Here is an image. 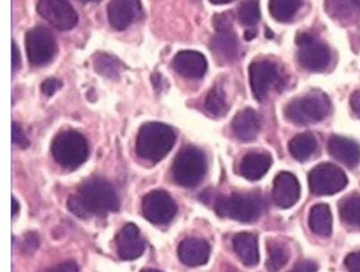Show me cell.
Instances as JSON below:
<instances>
[{"label":"cell","mask_w":360,"mask_h":272,"mask_svg":"<svg viewBox=\"0 0 360 272\" xmlns=\"http://www.w3.org/2000/svg\"><path fill=\"white\" fill-rule=\"evenodd\" d=\"M68 208L81 219L106 216L119 210L120 200L115 187L102 177L87 179L79 186L77 193L70 196Z\"/></svg>","instance_id":"1"},{"label":"cell","mask_w":360,"mask_h":272,"mask_svg":"<svg viewBox=\"0 0 360 272\" xmlns=\"http://www.w3.org/2000/svg\"><path fill=\"white\" fill-rule=\"evenodd\" d=\"M172 127L162 122H147L141 127L136 138V153L149 162L163 160L176 143Z\"/></svg>","instance_id":"2"},{"label":"cell","mask_w":360,"mask_h":272,"mask_svg":"<svg viewBox=\"0 0 360 272\" xmlns=\"http://www.w3.org/2000/svg\"><path fill=\"white\" fill-rule=\"evenodd\" d=\"M330 111V101L328 95L321 91H313L288 103L284 115L292 124L307 126L321 122Z\"/></svg>","instance_id":"3"},{"label":"cell","mask_w":360,"mask_h":272,"mask_svg":"<svg viewBox=\"0 0 360 272\" xmlns=\"http://www.w3.org/2000/svg\"><path fill=\"white\" fill-rule=\"evenodd\" d=\"M207 171V160L202 150L193 145L183 148L172 167V175L176 183L186 188L199 185Z\"/></svg>","instance_id":"4"},{"label":"cell","mask_w":360,"mask_h":272,"mask_svg":"<svg viewBox=\"0 0 360 272\" xmlns=\"http://www.w3.org/2000/svg\"><path fill=\"white\" fill-rule=\"evenodd\" d=\"M216 212L222 217L241 223H250L260 217L263 211L262 198L257 194H231L221 196L217 200Z\"/></svg>","instance_id":"5"},{"label":"cell","mask_w":360,"mask_h":272,"mask_svg":"<svg viewBox=\"0 0 360 272\" xmlns=\"http://www.w3.org/2000/svg\"><path fill=\"white\" fill-rule=\"evenodd\" d=\"M54 160L69 170H75L87 160L89 148L87 141L77 131L60 133L52 143Z\"/></svg>","instance_id":"6"},{"label":"cell","mask_w":360,"mask_h":272,"mask_svg":"<svg viewBox=\"0 0 360 272\" xmlns=\"http://www.w3.org/2000/svg\"><path fill=\"white\" fill-rule=\"evenodd\" d=\"M296 44L299 46V65L309 72H322L328 67L330 63V50L323 42L318 41L313 35L309 33L298 34Z\"/></svg>","instance_id":"7"},{"label":"cell","mask_w":360,"mask_h":272,"mask_svg":"<svg viewBox=\"0 0 360 272\" xmlns=\"http://www.w3.org/2000/svg\"><path fill=\"white\" fill-rule=\"evenodd\" d=\"M309 185L316 195H332L340 192L347 185V177L336 164L323 162L311 169Z\"/></svg>","instance_id":"8"},{"label":"cell","mask_w":360,"mask_h":272,"mask_svg":"<svg viewBox=\"0 0 360 272\" xmlns=\"http://www.w3.org/2000/svg\"><path fill=\"white\" fill-rule=\"evenodd\" d=\"M26 48L29 60L34 65L49 63L58 51L56 37L49 29L37 27L26 35Z\"/></svg>","instance_id":"9"},{"label":"cell","mask_w":360,"mask_h":272,"mask_svg":"<svg viewBox=\"0 0 360 272\" xmlns=\"http://www.w3.org/2000/svg\"><path fill=\"white\" fill-rule=\"evenodd\" d=\"M143 215L155 225H166L176 216L178 206L174 198L164 190H153L144 196Z\"/></svg>","instance_id":"10"},{"label":"cell","mask_w":360,"mask_h":272,"mask_svg":"<svg viewBox=\"0 0 360 272\" xmlns=\"http://www.w3.org/2000/svg\"><path fill=\"white\" fill-rule=\"evenodd\" d=\"M37 11L56 29L67 31L77 25L79 17L68 0H39Z\"/></svg>","instance_id":"11"},{"label":"cell","mask_w":360,"mask_h":272,"mask_svg":"<svg viewBox=\"0 0 360 272\" xmlns=\"http://www.w3.org/2000/svg\"><path fill=\"white\" fill-rule=\"evenodd\" d=\"M250 84L255 98L259 101L266 99L269 90L279 82V69L269 60H258L250 65Z\"/></svg>","instance_id":"12"},{"label":"cell","mask_w":360,"mask_h":272,"mask_svg":"<svg viewBox=\"0 0 360 272\" xmlns=\"http://www.w3.org/2000/svg\"><path fill=\"white\" fill-rule=\"evenodd\" d=\"M141 0H111L108 4V20L115 29H127L142 17Z\"/></svg>","instance_id":"13"},{"label":"cell","mask_w":360,"mask_h":272,"mask_svg":"<svg viewBox=\"0 0 360 272\" xmlns=\"http://www.w3.org/2000/svg\"><path fill=\"white\" fill-rule=\"evenodd\" d=\"M271 197L276 206L288 209L294 206L300 197V185L292 173L281 172L274 181Z\"/></svg>","instance_id":"14"},{"label":"cell","mask_w":360,"mask_h":272,"mask_svg":"<svg viewBox=\"0 0 360 272\" xmlns=\"http://www.w3.org/2000/svg\"><path fill=\"white\" fill-rule=\"evenodd\" d=\"M117 253L121 259L132 261L138 259L145 251V240L140 230L134 224H127L117 235Z\"/></svg>","instance_id":"15"},{"label":"cell","mask_w":360,"mask_h":272,"mask_svg":"<svg viewBox=\"0 0 360 272\" xmlns=\"http://www.w3.org/2000/svg\"><path fill=\"white\" fill-rule=\"evenodd\" d=\"M174 69L183 77L201 78L207 70L205 56L197 51H182L174 56Z\"/></svg>","instance_id":"16"},{"label":"cell","mask_w":360,"mask_h":272,"mask_svg":"<svg viewBox=\"0 0 360 272\" xmlns=\"http://www.w3.org/2000/svg\"><path fill=\"white\" fill-rule=\"evenodd\" d=\"M178 254L181 261L189 267H198L207 263L210 246L202 238H186L180 242Z\"/></svg>","instance_id":"17"},{"label":"cell","mask_w":360,"mask_h":272,"mask_svg":"<svg viewBox=\"0 0 360 272\" xmlns=\"http://www.w3.org/2000/svg\"><path fill=\"white\" fill-rule=\"evenodd\" d=\"M328 148L335 160L349 168H354L360 162V145L352 139L334 135L328 141Z\"/></svg>","instance_id":"18"},{"label":"cell","mask_w":360,"mask_h":272,"mask_svg":"<svg viewBox=\"0 0 360 272\" xmlns=\"http://www.w3.org/2000/svg\"><path fill=\"white\" fill-rule=\"evenodd\" d=\"M231 127L238 138L252 141L256 139L260 130V120L254 110L246 108L236 114Z\"/></svg>","instance_id":"19"},{"label":"cell","mask_w":360,"mask_h":272,"mask_svg":"<svg viewBox=\"0 0 360 272\" xmlns=\"http://www.w3.org/2000/svg\"><path fill=\"white\" fill-rule=\"evenodd\" d=\"M212 50L224 63L235 60L239 55V41L233 29L217 32L212 40Z\"/></svg>","instance_id":"20"},{"label":"cell","mask_w":360,"mask_h":272,"mask_svg":"<svg viewBox=\"0 0 360 272\" xmlns=\"http://www.w3.org/2000/svg\"><path fill=\"white\" fill-rule=\"evenodd\" d=\"M233 250L240 261L248 266L255 267L259 263V249L257 236L248 232L238 233L233 240Z\"/></svg>","instance_id":"21"},{"label":"cell","mask_w":360,"mask_h":272,"mask_svg":"<svg viewBox=\"0 0 360 272\" xmlns=\"http://www.w3.org/2000/svg\"><path fill=\"white\" fill-rule=\"evenodd\" d=\"M271 162L273 160L269 154L250 152L242 160L240 171L248 181H258L266 174L271 168Z\"/></svg>","instance_id":"22"},{"label":"cell","mask_w":360,"mask_h":272,"mask_svg":"<svg viewBox=\"0 0 360 272\" xmlns=\"http://www.w3.org/2000/svg\"><path fill=\"white\" fill-rule=\"evenodd\" d=\"M309 225L313 233L321 238H328L333 231V216L330 207L318 204L309 210Z\"/></svg>","instance_id":"23"},{"label":"cell","mask_w":360,"mask_h":272,"mask_svg":"<svg viewBox=\"0 0 360 272\" xmlns=\"http://www.w3.org/2000/svg\"><path fill=\"white\" fill-rule=\"evenodd\" d=\"M324 10L335 20H349L359 14L360 0H326Z\"/></svg>","instance_id":"24"},{"label":"cell","mask_w":360,"mask_h":272,"mask_svg":"<svg viewBox=\"0 0 360 272\" xmlns=\"http://www.w3.org/2000/svg\"><path fill=\"white\" fill-rule=\"evenodd\" d=\"M317 149V141L311 133L297 134L288 143V151L295 160L305 162L311 158Z\"/></svg>","instance_id":"25"},{"label":"cell","mask_w":360,"mask_h":272,"mask_svg":"<svg viewBox=\"0 0 360 272\" xmlns=\"http://www.w3.org/2000/svg\"><path fill=\"white\" fill-rule=\"evenodd\" d=\"M302 6V0H269L271 17L280 22L292 20Z\"/></svg>","instance_id":"26"},{"label":"cell","mask_w":360,"mask_h":272,"mask_svg":"<svg viewBox=\"0 0 360 272\" xmlns=\"http://www.w3.org/2000/svg\"><path fill=\"white\" fill-rule=\"evenodd\" d=\"M341 219L352 227L360 228V195L352 194L339 204Z\"/></svg>","instance_id":"27"},{"label":"cell","mask_w":360,"mask_h":272,"mask_svg":"<svg viewBox=\"0 0 360 272\" xmlns=\"http://www.w3.org/2000/svg\"><path fill=\"white\" fill-rule=\"evenodd\" d=\"M94 67L100 75L117 79L123 71V65L115 57L106 53H98L94 57Z\"/></svg>","instance_id":"28"},{"label":"cell","mask_w":360,"mask_h":272,"mask_svg":"<svg viewBox=\"0 0 360 272\" xmlns=\"http://www.w3.org/2000/svg\"><path fill=\"white\" fill-rule=\"evenodd\" d=\"M205 109L212 115L220 117L227 112L226 95L220 86H214L205 99Z\"/></svg>","instance_id":"29"},{"label":"cell","mask_w":360,"mask_h":272,"mask_svg":"<svg viewBox=\"0 0 360 272\" xmlns=\"http://www.w3.org/2000/svg\"><path fill=\"white\" fill-rule=\"evenodd\" d=\"M269 259L267 269L269 272H278L286 265L288 261V251L283 245L277 242H269Z\"/></svg>","instance_id":"30"},{"label":"cell","mask_w":360,"mask_h":272,"mask_svg":"<svg viewBox=\"0 0 360 272\" xmlns=\"http://www.w3.org/2000/svg\"><path fill=\"white\" fill-rule=\"evenodd\" d=\"M238 16L243 25L252 27L256 25L261 16L259 0H244L240 4Z\"/></svg>","instance_id":"31"},{"label":"cell","mask_w":360,"mask_h":272,"mask_svg":"<svg viewBox=\"0 0 360 272\" xmlns=\"http://www.w3.org/2000/svg\"><path fill=\"white\" fill-rule=\"evenodd\" d=\"M12 141L15 145H20L22 148H28L30 143H29L28 137L25 134L24 130L20 124L13 122L12 124Z\"/></svg>","instance_id":"32"},{"label":"cell","mask_w":360,"mask_h":272,"mask_svg":"<svg viewBox=\"0 0 360 272\" xmlns=\"http://www.w3.org/2000/svg\"><path fill=\"white\" fill-rule=\"evenodd\" d=\"M214 29L217 32L223 31V30L233 29V22H231V16L227 13H223V14H217L214 17Z\"/></svg>","instance_id":"33"},{"label":"cell","mask_w":360,"mask_h":272,"mask_svg":"<svg viewBox=\"0 0 360 272\" xmlns=\"http://www.w3.org/2000/svg\"><path fill=\"white\" fill-rule=\"evenodd\" d=\"M41 92L47 96H52L62 88V82L56 78H48L41 84Z\"/></svg>","instance_id":"34"},{"label":"cell","mask_w":360,"mask_h":272,"mask_svg":"<svg viewBox=\"0 0 360 272\" xmlns=\"http://www.w3.org/2000/svg\"><path fill=\"white\" fill-rule=\"evenodd\" d=\"M41 272H79V266L75 261H68L65 263L58 264L54 267L48 268Z\"/></svg>","instance_id":"35"},{"label":"cell","mask_w":360,"mask_h":272,"mask_svg":"<svg viewBox=\"0 0 360 272\" xmlns=\"http://www.w3.org/2000/svg\"><path fill=\"white\" fill-rule=\"evenodd\" d=\"M345 267L349 272H360V251L351 253L345 257Z\"/></svg>","instance_id":"36"},{"label":"cell","mask_w":360,"mask_h":272,"mask_svg":"<svg viewBox=\"0 0 360 272\" xmlns=\"http://www.w3.org/2000/svg\"><path fill=\"white\" fill-rule=\"evenodd\" d=\"M39 245V238L37 233H28L25 238V249L28 252H34Z\"/></svg>","instance_id":"37"},{"label":"cell","mask_w":360,"mask_h":272,"mask_svg":"<svg viewBox=\"0 0 360 272\" xmlns=\"http://www.w3.org/2000/svg\"><path fill=\"white\" fill-rule=\"evenodd\" d=\"M20 63H22V58H20V50H18V46H16L15 42L12 41V70H13V72L20 69Z\"/></svg>","instance_id":"38"},{"label":"cell","mask_w":360,"mask_h":272,"mask_svg":"<svg viewBox=\"0 0 360 272\" xmlns=\"http://www.w3.org/2000/svg\"><path fill=\"white\" fill-rule=\"evenodd\" d=\"M297 270L299 272H316L317 271V265L314 261H303L301 263L297 264Z\"/></svg>","instance_id":"39"},{"label":"cell","mask_w":360,"mask_h":272,"mask_svg":"<svg viewBox=\"0 0 360 272\" xmlns=\"http://www.w3.org/2000/svg\"><path fill=\"white\" fill-rule=\"evenodd\" d=\"M352 109L355 112L356 115L360 117V91H355L349 99Z\"/></svg>","instance_id":"40"},{"label":"cell","mask_w":360,"mask_h":272,"mask_svg":"<svg viewBox=\"0 0 360 272\" xmlns=\"http://www.w3.org/2000/svg\"><path fill=\"white\" fill-rule=\"evenodd\" d=\"M151 79H153V86L157 89L158 92H161V91H163L164 89L167 86L165 80H164L163 76L160 75V74H153V75L151 76Z\"/></svg>","instance_id":"41"},{"label":"cell","mask_w":360,"mask_h":272,"mask_svg":"<svg viewBox=\"0 0 360 272\" xmlns=\"http://www.w3.org/2000/svg\"><path fill=\"white\" fill-rule=\"evenodd\" d=\"M20 210V204L15 198L12 197V214L15 215Z\"/></svg>","instance_id":"42"},{"label":"cell","mask_w":360,"mask_h":272,"mask_svg":"<svg viewBox=\"0 0 360 272\" xmlns=\"http://www.w3.org/2000/svg\"><path fill=\"white\" fill-rule=\"evenodd\" d=\"M244 37H245L246 40L254 39V38L256 37V32H255L254 30H248L245 34H244Z\"/></svg>","instance_id":"43"},{"label":"cell","mask_w":360,"mask_h":272,"mask_svg":"<svg viewBox=\"0 0 360 272\" xmlns=\"http://www.w3.org/2000/svg\"><path fill=\"white\" fill-rule=\"evenodd\" d=\"M210 1L214 4H229V2H233V0H210Z\"/></svg>","instance_id":"44"},{"label":"cell","mask_w":360,"mask_h":272,"mask_svg":"<svg viewBox=\"0 0 360 272\" xmlns=\"http://www.w3.org/2000/svg\"><path fill=\"white\" fill-rule=\"evenodd\" d=\"M141 272H162V271H160V270H157V269H144V270H142V271Z\"/></svg>","instance_id":"45"},{"label":"cell","mask_w":360,"mask_h":272,"mask_svg":"<svg viewBox=\"0 0 360 272\" xmlns=\"http://www.w3.org/2000/svg\"><path fill=\"white\" fill-rule=\"evenodd\" d=\"M81 1H96V0H81Z\"/></svg>","instance_id":"46"},{"label":"cell","mask_w":360,"mask_h":272,"mask_svg":"<svg viewBox=\"0 0 360 272\" xmlns=\"http://www.w3.org/2000/svg\"><path fill=\"white\" fill-rule=\"evenodd\" d=\"M290 272H299L298 270L296 269V268H294V270H292V271Z\"/></svg>","instance_id":"47"}]
</instances>
